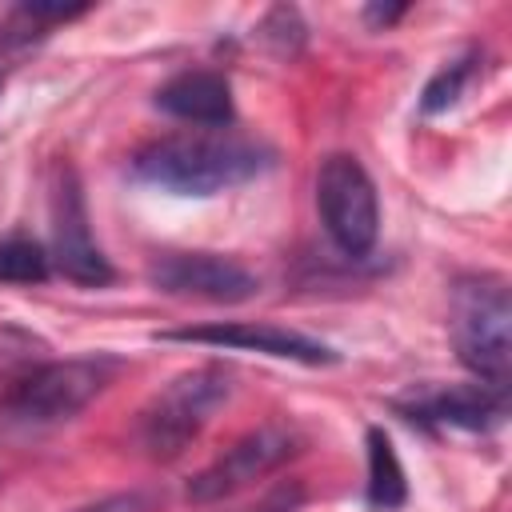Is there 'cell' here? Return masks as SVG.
<instances>
[{"mask_svg":"<svg viewBox=\"0 0 512 512\" xmlns=\"http://www.w3.org/2000/svg\"><path fill=\"white\" fill-rule=\"evenodd\" d=\"M272 164V152L260 140L204 128V132H180L148 140L132 156L136 180L172 192V196H216L236 184H248Z\"/></svg>","mask_w":512,"mask_h":512,"instance_id":"1","label":"cell"},{"mask_svg":"<svg viewBox=\"0 0 512 512\" xmlns=\"http://www.w3.org/2000/svg\"><path fill=\"white\" fill-rule=\"evenodd\" d=\"M112 356H72L48 360L16 376L0 396V424L16 432H40L84 412L116 376Z\"/></svg>","mask_w":512,"mask_h":512,"instance_id":"2","label":"cell"},{"mask_svg":"<svg viewBox=\"0 0 512 512\" xmlns=\"http://www.w3.org/2000/svg\"><path fill=\"white\" fill-rule=\"evenodd\" d=\"M448 332H452L460 364L476 380L508 388V368H512V296H508V280L504 276H492V272L460 276L452 284Z\"/></svg>","mask_w":512,"mask_h":512,"instance_id":"3","label":"cell"},{"mask_svg":"<svg viewBox=\"0 0 512 512\" xmlns=\"http://www.w3.org/2000/svg\"><path fill=\"white\" fill-rule=\"evenodd\" d=\"M232 396V372L220 364H200L168 380L140 412V444L156 460L180 456L212 420V412Z\"/></svg>","mask_w":512,"mask_h":512,"instance_id":"4","label":"cell"},{"mask_svg":"<svg viewBox=\"0 0 512 512\" xmlns=\"http://www.w3.org/2000/svg\"><path fill=\"white\" fill-rule=\"evenodd\" d=\"M316 212H320V224H324L328 240L344 256L364 260L376 248L380 200H376V184H372L368 168L356 156L332 152L320 164V172H316Z\"/></svg>","mask_w":512,"mask_h":512,"instance_id":"5","label":"cell"},{"mask_svg":"<svg viewBox=\"0 0 512 512\" xmlns=\"http://www.w3.org/2000/svg\"><path fill=\"white\" fill-rule=\"evenodd\" d=\"M52 264L60 268L64 280L80 288H104L112 284V264L96 248L92 228H88V208H84V188L72 164H56L52 172Z\"/></svg>","mask_w":512,"mask_h":512,"instance_id":"6","label":"cell"},{"mask_svg":"<svg viewBox=\"0 0 512 512\" xmlns=\"http://www.w3.org/2000/svg\"><path fill=\"white\" fill-rule=\"evenodd\" d=\"M300 452V436L296 428L272 420V424H260L252 428L248 436H240L224 456H216L208 468H200L192 480H188V500L192 504H216L240 488H248L252 480L276 472L284 460H292Z\"/></svg>","mask_w":512,"mask_h":512,"instance_id":"7","label":"cell"},{"mask_svg":"<svg viewBox=\"0 0 512 512\" xmlns=\"http://www.w3.org/2000/svg\"><path fill=\"white\" fill-rule=\"evenodd\" d=\"M148 284L164 296L208 304H244L260 292L256 272L216 252H164L148 264Z\"/></svg>","mask_w":512,"mask_h":512,"instance_id":"8","label":"cell"},{"mask_svg":"<svg viewBox=\"0 0 512 512\" xmlns=\"http://www.w3.org/2000/svg\"><path fill=\"white\" fill-rule=\"evenodd\" d=\"M156 340H176V344H212V348H236V352H264L276 360H296V364H336L340 352L328 348L324 340H312L304 332L292 328H276V324H196V328H172L160 332Z\"/></svg>","mask_w":512,"mask_h":512,"instance_id":"9","label":"cell"},{"mask_svg":"<svg viewBox=\"0 0 512 512\" xmlns=\"http://www.w3.org/2000/svg\"><path fill=\"white\" fill-rule=\"evenodd\" d=\"M156 108L184 124L224 128L232 124V84L216 68H184L156 88Z\"/></svg>","mask_w":512,"mask_h":512,"instance_id":"10","label":"cell"},{"mask_svg":"<svg viewBox=\"0 0 512 512\" xmlns=\"http://www.w3.org/2000/svg\"><path fill=\"white\" fill-rule=\"evenodd\" d=\"M412 420L424 424H448V428H464V432H488L496 424H504L508 416V388L496 384H456L444 392H428L420 396L412 408Z\"/></svg>","mask_w":512,"mask_h":512,"instance_id":"11","label":"cell"},{"mask_svg":"<svg viewBox=\"0 0 512 512\" xmlns=\"http://www.w3.org/2000/svg\"><path fill=\"white\" fill-rule=\"evenodd\" d=\"M364 444H368V488H364V496L376 512H396L408 500V480H404L400 456H396L384 428H368Z\"/></svg>","mask_w":512,"mask_h":512,"instance_id":"12","label":"cell"},{"mask_svg":"<svg viewBox=\"0 0 512 512\" xmlns=\"http://www.w3.org/2000/svg\"><path fill=\"white\" fill-rule=\"evenodd\" d=\"M52 272V256L28 240V236H8L0 240V284H44Z\"/></svg>","mask_w":512,"mask_h":512,"instance_id":"13","label":"cell"},{"mask_svg":"<svg viewBox=\"0 0 512 512\" xmlns=\"http://www.w3.org/2000/svg\"><path fill=\"white\" fill-rule=\"evenodd\" d=\"M476 52H464V56H456V60H448L428 84H424V92H420V112L424 116H436V112H448L460 96H464V88H468V80H472V72H476Z\"/></svg>","mask_w":512,"mask_h":512,"instance_id":"14","label":"cell"},{"mask_svg":"<svg viewBox=\"0 0 512 512\" xmlns=\"http://www.w3.org/2000/svg\"><path fill=\"white\" fill-rule=\"evenodd\" d=\"M304 36H308V28H304V20H300V12H296L292 4L268 8L264 20L256 24V40H260L272 56H296V52L304 48Z\"/></svg>","mask_w":512,"mask_h":512,"instance_id":"15","label":"cell"},{"mask_svg":"<svg viewBox=\"0 0 512 512\" xmlns=\"http://www.w3.org/2000/svg\"><path fill=\"white\" fill-rule=\"evenodd\" d=\"M148 508H152V496L148 492H120V496L96 500V504L76 508V512H148Z\"/></svg>","mask_w":512,"mask_h":512,"instance_id":"16","label":"cell"},{"mask_svg":"<svg viewBox=\"0 0 512 512\" xmlns=\"http://www.w3.org/2000/svg\"><path fill=\"white\" fill-rule=\"evenodd\" d=\"M304 504V488L292 480V484H280L276 492H268L252 512H296Z\"/></svg>","mask_w":512,"mask_h":512,"instance_id":"17","label":"cell"},{"mask_svg":"<svg viewBox=\"0 0 512 512\" xmlns=\"http://www.w3.org/2000/svg\"><path fill=\"white\" fill-rule=\"evenodd\" d=\"M404 12H408L404 4H368V8H364V20H368L372 28H388V24H396Z\"/></svg>","mask_w":512,"mask_h":512,"instance_id":"18","label":"cell"},{"mask_svg":"<svg viewBox=\"0 0 512 512\" xmlns=\"http://www.w3.org/2000/svg\"><path fill=\"white\" fill-rule=\"evenodd\" d=\"M0 88H4V76H0Z\"/></svg>","mask_w":512,"mask_h":512,"instance_id":"19","label":"cell"}]
</instances>
